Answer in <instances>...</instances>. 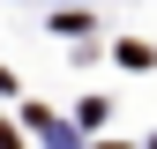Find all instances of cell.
Returning a JSON list of instances; mask_svg holds the SVG:
<instances>
[{
    "label": "cell",
    "mask_w": 157,
    "mask_h": 149,
    "mask_svg": "<svg viewBox=\"0 0 157 149\" xmlns=\"http://www.w3.org/2000/svg\"><path fill=\"white\" fill-rule=\"evenodd\" d=\"M52 30H60V37H82V30H90V15H82V8H67V15H52Z\"/></svg>",
    "instance_id": "obj_1"
},
{
    "label": "cell",
    "mask_w": 157,
    "mask_h": 149,
    "mask_svg": "<svg viewBox=\"0 0 157 149\" xmlns=\"http://www.w3.org/2000/svg\"><path fill=\"white\" fill-rule=\"evenodd\" d=\"M0 149H23V142H15V127H8V119H0Z\"/></svg>",
    "instance_id": "obj_2"
},
{
    "label": "cell",
    "mask_w": 157,
    "mask_h": 149,
    "mask_svg": "<svg viewBox=\"0 0 157 149\" xmlns=\"http://www.w3.org/2000/svg\"><path fill=\"white\" fill-rule=\"evenodd\" d=\"M105 149H120V142H105Z\"/></svg>",
    "instance_id": "obj_3"
}]
</instances>
